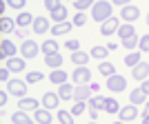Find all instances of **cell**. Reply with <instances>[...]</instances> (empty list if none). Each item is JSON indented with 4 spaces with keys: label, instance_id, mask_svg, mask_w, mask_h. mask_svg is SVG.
Masks as SVG:
<instances>
[{
    "label": "cell",
    "instance_id": "1",
    "mask_svg": "<svg viewBox=\"0 0 149 124\" xmlns=\"http://www.w3.org/2000/svg\"><path fill=\"white\" fill-rule=\"evenodd\" d=\"M111 9H113V5L111 2H93V7H91V18L96 20V22H107V20L111 18Z\"/></svg>",
    "mask_w": 149,
    "mask_h": 124
},
{
    "label": "cell",
    "instance_id": "2",
    "mask_svg": "<svg viewBox=\"0 0 149 124\" xmlns=\"http://www.w3.org/2000/svg\"><path fill=\"white\" fill-rule=\"evenodd\" d=\"M7 91L11 93V95H16V98H25V93H27V82H25V80H18V78H13V80L7 82Z\"/></svg>",
    "mask_w": 149,
    "mask_h": 124
},
{
    "label": "cell",
    "instance_id": "3",
    "mask_svg": "<svg viewBox=\"0 0 149 124\" xmlns=\"http://www.w3.org/2000/svg\"><path fill=\"white\" fill-rule=\"evenodd\" d=\"M0 58L5 62L16 58V44H13L9 38H2V40H0Z\"/></svg>",
    "mask_w": 149,
    "mask_h": 124
},
{
    "label": "cell",
    "instance_id": "4",
    "mask_svg": "<svg viewBox=\"0 0 149 124\" xmlns=\"http://www.w3.org/2000/svg\"><path fill=\"white\" fill-rule=\"evenodd\" d=\"M71 80L76 82V87L89 84V80H91V71H89L87 67H76V71L71 73Z\"/></svg>",
    "mask_w": 149,
    "mask_h": 124
},
{
    "label": "cell",
    "instance_id": "5",
    "mask_svg": "<svg viewBox=\"0 0 149 124\" xmlns=\"http://www.w3.org/2000/svg\"><path fill=\"white\" fill-rule=\"evenodd\" d=\"M107 89L113 91V93H120V91L127 89V80H125L120 73H116V75H111V78H107Z\"/></svg>",
    "mask_w": 149,
    "mask_h": 124
},
{
    "label": "cell",
    "instance_id": "6",
    "mask_svg": "<svg viewBox=\"0 0 149 124\" xmlns=\"http://www.w3.org/2000/svg\"><path fill=\"white\" fill-rule=\"evenodd\" d=\"M120 18L127 20V25H134V20L140 18V9H138L136 5H127L120 9Z\"/></svg>",
    "mask_w": 149,
    "mask_h": 124
},
{
    "label": "cell",
    "instance_id": "7",
    "mask_svg": "<svg viewBox=\"0 0 149 124\" xmlns=\"http://www.w3.org/2000/svg\"><path fill=\"white\" fill-rule=\"evenodd\" d=\"M38 51H40V47L36 44V40H25V42L20 44V53H22V58H27V60L36 58Z\"/></svg>",
    "mask_w": 149,
    "mask_h": 124
},
{
    "label": "cell",
    "instance_id": "8",
    "mask_svg": "<svg viewBox=\"0 0 149 124\" xmlns=\"http://www.w3.org/2000/svg\"><path fill=\"white\" fill-rule=\"evenodd\" d=\"M91 95H93V91H91L89 84H80V87H76V91H74V100L76 102H89Z\"/></svg>",
    "mask_w": 149,
    "mask_h": 124
},
{
    "label": "cell",
    "instance_id": "9",
    "mask_svg": "<svg viewBox=\"0 0 149 124\" xmlns=\"http://www.w3.org/2000/svg\"><path fill=\"white\" fill-rule=\"evenodd\" d=\"M118 29H120V20H118V18H109L107 22H102V25H100V33H102V36L118 33Z\"/></svg>",
    "mask_w": 149,
    "mask_h": 124
},
{
    "label": "cell",
    "instance_id": "10",
    "mask_svg": "<svg viewBox=\"0 0 149 124\" xmlns=\"http://www.w3.org/2000/svg\"><path fill=\"white\" fill-rule=\"evenodd\" d=\"M120 122H131V120H136L138 118V109L134 104H127V106H123L120 109Z\"/></svg>",
    "mask_w": 149,
    "mask_h": 124
},
{
    "label": "cell",
    "instance_id": "11",
    "mask_svg": "<svg viewBox=\"0 0 149 124\" xmlns=\"http://www.w3.org/2000/svg\"><path fill=\"white\" fill-rule=\"evenodd\" d=\"M31 29L36 31L38 36H42V33H47V31H49V18H45V16H38V18L33 20V25H31Z\"/></svg>",
    "mask_w": 149,
    "mask_h": 124
},
{
    "label": "cell",
    "instance_id": "12",
    "mask_svg": "<svg viewBox=\"0 0 149 124\" xmlns=\"http://www.w3.org/2000/svg\"><path fill=\"white\" fill-rule=\"evenodd\" d=\"M58 104H60V98H58V93H51V91H47L42 95V106L45 109H58Z\"/></svg>",
    "mask_w": 149,
    "mask_h": 124
},
{
    "label": "cell",
    "instance_id": "13",
    "mask_svg": "<svg viewBox=\"0 0 149 124\" xmlns=\"http://www.w3.org/2000/svg\"><path fill=\"white\" fill-rule=\"evenodd\" d=\"M38 106H40V102H38L36 98H20L18 100L20 111H38Z\"/></svg>",
    "mask_w": 149,
    "mask_h": 124
},
{
    "label": "cell",
    "instance_id": "14",
    "mask_svg": "<svg viewBox=\"0 0 149 124\" xmlns=\"http://www.w3.org/2000/svg\"><path fill=\"white\" fill-rule=\"evenodd\" d=\"M5 67L11 71V73H22L25 71V58H11V60L5 62Z\"/></svg>",
    "mask_w": 149,
    "mask_h": 124
},
{
    "label": "cell",
    "instance_id": "15",
    "mask_svg": "<svg viewBox=\"0 0 149 124\" xmlns=\"http://www.w3.org/2000/svg\"><path fill=\"white\" fill-rule=\"evenodd\" d=\"M74 91H76V87H71L69 82H65V84H60V87H58V98H60L62 102L74 100Z\"/></svg>",
    "mask_w": 149,
    "mask_h": 124
},
{
    "label": "cell",
    "instance_id": "16",
    "mask_svg": "<svg viewBox=\"0 0 149 124\" xmlns=\"http://www.w3.org/2000/svg\"><path fill=\"white\" fill-rule=\"evenodd\" d=\"M33 120H36V124H51V111L49 109H38V111H33Z\"/></svg>",
    "mask_w": 149,
    "mask_h": 124
},
{
    "label": "cell",
    "instance_id": "17",
    "mask_svg": "<svg viewBox=\"0 0 149 124\" xmlns=\"http://www.w3.org/2000/svg\"><path fill=\"white\" fill-rule=\"evenodd\" d=\"M149 75V62H140L138 67H134V80H140L145 82Z\"/></svg>",
    "mask_w": 149,
    "mask_h": 124
},
{
    "label": "cell",
    "instance_id": "18",
    "mask_svg": "<svg viewBox=\"0 0 149 124\" xmlns=\"http://www.w3.org/2000/svg\"><path fill=\"white\" fill-rule=\"evenodd\" d=\"M147 102V95H145L143 89H134V91L129 93V104L138 106V104H145Z\"/></svg>",
    "mask_w": 149,
    "mask_h": 124
},
{
    "label": "cell",
    "instance_id": "19",
    "mask_svg": "<svg viewBox=\"0 0 149 124\" xmlns=\"http://www.w3.org/2000/svg\"><path fill=\"white\" fill-rule=\"evenodd\" d=\"M89 53H85V51H74V53H71V62H74L76 67H87V62H89Z\"/></svg>",
    "mask_w": 149,
    "mask_h": 124
},
{
    "label": "cell",
    "instance_id": "20",
    "mask_svg": "<svg viewBox=\"0 0 149 124\" xmlns=\"http://www.w3.org/2000/svg\"><path fill=\"white\" fill-rule=\"evenodd\" d=\"M33 16H31L29 11H22V13H18L16 16V27H20V29H25V27H29V25H33Z\"/></svg>",
    "mask_w": 149,
    "mask_h": 124
},
{
    "label": "cell",
    "instance_id": "21",
    "mask_svg": "<svg viewBox=\"0 0 149 124\" xmlns=\"http://www.w3.org/2000/svg\"><path fill=\"white\" fill-rule=\"evenodd\" d=\"M11 122L13 124H33L36 120H31L29 115H27V111H16V113H11Z\"/></svg>",
    "mask_w": 149,
    "mask_h": 124
},
{
    "label": "cell",
    "instance_id": "22",
    "mask_svg": "<svg viewBox=\"0 0 149 124\" xmlns=\"http://www.w3.org/2000/svg\"><path fill=\"white\" fill-rule=\"evenodd\" d=\"M49 80L54 82V84H58V87H60V84H65V82H67V73H65L62 69H54V71L49 73Z\"/></svg>",
    "mask_w": 149,
    "mask_h": 124
},
{
    "label": "cell",
    "instance_id": "23",
    "mask_svg": "<svg viewBox=\"0 0 149 124\" xmlns=\"http://www.w3.org/2000/svg\"><path fill=\"white\" fill-rule=\"evenodd\" d=\"M98 73L100 75H105V78H111V75H116V67H113L111 62H100L98 64Z\"/></svg>",
    "mask_w": 149,
    "mask_h": 124
},
{
    "label": "cell",
    "instance_id": "24",
    "mask_svg": "<svg viewBox=\"0 0 149 124\" xmlns=\"http://www.w3.org/2000/svg\"><path fill=\"white\" fill-rule=\"evenodd\" d=\"M71 27H74V22H60V25H54L51 27V33H54V36H65V33H69V31H71Z\"/></svg>",
    "mask_w": 149,
    "mask_h": 124
},
{
    "label": "cell",
    "instance_id": "25",
    "mask_svg": "<svg viewBox=\"0 0 149 124\" xmlns=\"http://www.w3.org/2000/svg\"><path fill=\"white\" fill-rule=\"evenodd\" d=\"M45 64H47L49 69H60V67H62V56H60V53L45 56Z\"/></svg>",
    "mask_w": 149,
    "mask_h": 124
},
{
    "label": "cell",
    "instance_id": "26",
    "mask_svg": "<svg viewBox=\"0 0 149 124\" xmlns=\"http://www.w3.org/2000/svg\"><path fill=\"white\" fill-rule=\"evenodd\" d=\"M51 20H56V25H60V22H67V7L60 5L56 11H51Z\"/></svg>",
    "mask_w": 149,
    "mask_h": 124
},
{
    "label": "cell",
    "instance_id": "27",
    "mask_svg": "<svg viewBox=\"0 0 149 124\" xmlns=\"http://www.w3.org/2000/svg\"><path fill=\"white\" fill-rule=\"evenodd\" d=\"M40 51H42L45 56H54V53H58V42L56 40H45Z\"/></svg>",
    "mask_w": 149,
    "mask_h": 124
},
{
    "label": "cell",
    "instance_id": "28",
    "mask_svg": "<svg viewBox=\"0 0 149 124\" xmlns=\"http://www.w3.org/2000/svg\"><path fill=\"white\" fill-rule=\"evenodd\" d=\"M89 104V109H102V111H105V106H107V98H102V95H91V100H89L87 102Z\"/></svg>",
    "mask_w": 149,
    "mask_h": 124
},
{
    "label": "cell",
    "instance_id": "29",
    "mask_svg": "<svg viewBox=\"0 0 149 124\" xmlns=\"http://www.w3.org/2000/svg\"><path fill=\"white\" fill-rule=\"evenodd\" d=\"M118 36L123 38V40H127V38H131V36H136V27L134 25H120V29H118Z\"/></svg>",
    "mask_w": 149,
    "mask_h": 124
},
{
    "label": "cell",
    "instance_id": "30",
    "mask_svg": "<svg viewBox=\"0 0 149 124\" xmlns=\"http://www.w3.org/2000/svg\"><path fill=\"white\" fill-rule=\"evenodd\" d=\"M107 53H109V49H107V47H98V44H96V47L89 51V56H91V58H96V60H102V62H105Z\"/></svg>",
    "mask_w": 149,
    "mask_h": 124
},
{
    "label": "cell",
    "instance_id": "31",
    "mask_svg": "<svg viewBox=\"0 0 149 124\" xmlns=\"http://www.w3.org/2000/svg\"><path fill=\"white\" fill-rule=\"evenodd\" d=\"M56 118L60 124H74V115H71V111H65V109H58Z\"/></svg>",
    "mask_w": 149,
    "mask_h": 124
},
{
    "label": "cell",
    "instance_id": "32",
    "mask_svg": "<svg viewBox=\"0 0 149 124\" xmlns=\"http://www.w3.org/2000/svg\"><path fill=\"white\" fill-rule=\"evenodd\" d=\"M138 44H140V36H138V33H136V36H131V38H127V40H123V47H125V49H129V53H131V51H136Z\"/></svg>",
    "mask_w": 149,
    "mask_h": 124
},
{
    "label": "cell",
    "instance_id": "33",
    "mask_svg": "<svg viewBox=\"0 0 149 124\" xmlns=\"http://www.w3.org/2000/svg\"><path fill=\"white\" fill-rule=\"evenodd\" d=\"M140 62H143V60H140V53H138V51H131L129 56L125 58V64H127V67H131V69H134V67H138Z\"/></svg>",
    "mask_w": 149,
    "mask_h": 124
},
{
    "label": "cell",
    "instance_id": "34",
    "mask_svg": "<svg viewBox=\"0 0 149 124\" xmlns=\"http://www.w3.org/2000/svg\"><path fill=\"white\" fill-rule=\"evenodd\" d=\"M120 109H123V106L118 104V100L107 98V106H105V111L109 113V115H113V113H120Z\"/></svg>",
    "mask_w": 149,
    "mask_h": 124
},
{
    "label": "cell",
    "instance_id": "35",
    "mask_svg": "<svg viewBox=\"0 0 149 124\" xmlns=\"http://www.w3.org/2000/svg\"><path fill=\"white\" fill-rule=\"evenodd\" d=\"M0 25H2V36H7V33H11V31H13L16 22H13L11 18H7V16H2V18H0Z\"/></svg>",
    "mask_w": 149,
    "mask_h": 124
},
{
    "label": "cell",
    "instance_id": "36",
    "mask_svg": "<svg viewBox=\"0 0 149 124\" xmlns=\"http://www.w3.org/2000/svg\"><path fill=\"white\" fill-rule=\"evenodd\" d=\"M74 7H76V11H78V13H82L85 9H91V7H93V0H76Z\"/></svg>",
    "mask_w": 149,
    "mask_h": 124
},
{
    "label": "cell",
    "instance_id": "37",
    "mask_svg": "<svg viewBox=\"0 0 149 124\" xmlns=\"http://www.w3.org/2000/svg\"><path fill=\"white\" fill-rule=\"evenodd\" d=\"M45 78V73H40V71H29V73H27V84H36V82H40Z\"/></svg>",
    "mask_w": 149,
    "mask_h": 124
},
{
    "label": "cell",
    "instance_id": "38",
    "mask_svg": "<svg viewBox=\"0 0 149 124\" xmlns=\"http://www.w3.org/2000/svg\"><path fill=\"white\" fill-rule=\"evenodd\" d=\"M82 113H85V102H76L74 106H71V115H82Z\"/></svg>",
    "mask_w": 149,
    "mask_h": 124
},
{
    "label": "cell",
    "instance_id": "39",
    "mask_svg": "<svg viewBox=\"0 0 149 124\" xmlns=\"http://www.w3.org/2000/svg\"><path fill=\"white\" fill-rule=\"evenodd\" d=\"M138 49L145 51V53H149V33H147V36H140V44H138Z\"/></svg>",
    "mask_w": 149,
    "mask_h": 124
},
{
    "label": "cell",
    "instance_id": "40",
    "mask_svg": "<svg viewBox=\"0 0 149 124\" xmlns=\"http://www.w3.org/2000/svg\"><path fill=\"white\" fill-rule=\"evenodd\" d=\"M85 22H87V16H85V13H76L74 16V27H82Z\"/></svg>",
    "mask_w": 149,
    "mask_h": 124
},
{
    "label": "cell",
    "instance_id": "41",
    "mask_svg": "<svg viewBox=\"0 0 149 124\" xmlns=\"http://www.w3.org/2000/svg\"><path fill=\"white\" fill-rule=\"evenodd\" d=\"M65 47H67L71 53H74V51H80V42H78V40H67V42H65Z\"/></svg>",
    "mask_w": 149,
    "mask_h": 124
},
{
    "label": "cell",
    "instance_id": "42",
    "mask_svg": "<svg viewBox=\"0 0 149 124\" xmlns=\"http://www.w3.org/2000/svg\"><path fill=\"white\" fill-rule=\"evenodd\" d=\"M62 2H58V0H45V9H49V11H56Z\"/></svg>",
    "mask_w": 149,
    "mask_h": 124
},
{
    "label": "cell",
    "instance_id": "43",
    "mask_svg": "<svg viewBox=\"0 0 149 124\" xmlns=\"http://www.w3.org/2000/svg\"><path fill=\"white\" fill-rule=\"evenodd\" d=\"M9 7H11V9H18V11L22 13V7H25V0H9Z\"/></svg>",
    "mask_w": 149,
    "mask_h": 124
},
{
    "label": "cell",
    "instance_id": "44",
    "mask_svg": "<svg viewBox=\"0 0 149 124\" xmlns=\"http://www.w3.org/2000/svg\"><path fill=\"white\" fill-rule=\"evenodd\" d=\"M9 73H11V71H9L7 67H2V69H0V80H2V82H9Z\"/></svg>",
    "mask_w": 149,
    "mask_h": 124
},
{
    "label": "cell",
    "instance_id": "45",
    "mask_svg": "<svg viewBox=\"0 0 149 124\" xmlns=\"http://www.w3.org/2000/svg\"><path fill=\"white\" fill-rule=\"evenodd\" d=\"M140 89L145 91V95H149V80H145L143 84H140Z\"/></svg>",
    "mask_w": 149,
    "mask_h": 124
},
{
    "label": "cell",
    "instance_id": "46",
    "mask_svg": "<svg viewBox=\"0 0 149 124\" xmlns=\"http://www.w3.org/2000/svg\"><path fill=\"white\" fill-rule=\"evenodd\" d=\"M143 118H149V102H145L143 106Z\"/></svg>",
    "mask_w": 149,
    "mask_h": 124
},
{
    "label": "cell",
    "instance_id": "47",
    "mask_svg": "<svg viewBox=\"0 0 149 124\" xmlns=\"http://www.w3.org/2000/svg\"><path fill=\"white\" fill-rule=\"evenodd\" d=\"M89 118H91V120L98 118V109H89Z\"/></svg>",
    "mask_w": 149,
    "mask_h": 124
},
{
    "label": "cell",
    "instance_id": "48",
    "mask_svg": "<svg viewBox=\"0 0 149 124\" xmlns=\"http://www.w3.org/2000/svg\"><path fill=\"white\" fill-rule=\"evenodd\" d=\"M0 104H2V106L7 104V93L5 91H0Z\"/></svg>",
    "mask_w": 149,
    "mask_h": 124
},
{
    "label": "cell",
    "instance_id": "49",
    "mask_svg": "<svg viewBox=\"0 0 149 124\" xmlns=\"http://www.w3.org/2000/svg\"><path fill=\"white\" fill-rule=\"evenodd\" d=\"M107 49H109V51H116V49H118V42H109V44H107Z\"/></svg>",
    "mask_w": 149,
    "mask_h": 124
},
{
    "label": "cell",
    "instance_id": "50",
    "mask_svg": "<svg viewBox=\"0 0 149 124\" xmlns=\"http://www.w3.org/2000/svg\"><path fill=\"white\" fill-rule=\"evenodd\" d=\"M143 124H149V118H143Z\"/></svg>",
    "mask_w": 149,
    "mask_h": 124
},
{
    "label": "cell",
    "instance_id": "51",
    "mask_svg": "<svg viewBox=\"0 0 149 124\" xmlns=\"http://www.w3.org/2000/svg\"><path fill=\"white\" fill-rule=\"evenodd\" d=\"M113 124H125V122H120V120H118V122H113Z\"/></svg>",
    "mask_w": 149,
    "mask_h": 124
},
{
    "label": "cell",
    "instance_id": "52",
    "mask_svg": "<svg viewBox=\"0 0 149 124\" xmlns=\"http://www.w3.org/2000/svg\"><path fill=\"white\" fill-rule=\"evenodd\" d=\"M147 25H149V13H147Z\"/></svg>",
    "mask_w": 149,
    "mask_h": 124
},
{
    "label": "cell",
    "instance_id": "53",
    "mask_svg": "<svg viewBox=\"0 0 149 124\" xmlns=\"http://www.w3.org/2000/svg\"><path fill=\"white\" fill-rule=\"evenodd\" d=\"M89 124H96V122H89Z\"/></svg>",
    "mask_w": 149,
    "mask_h": 124
}]
</instances>
